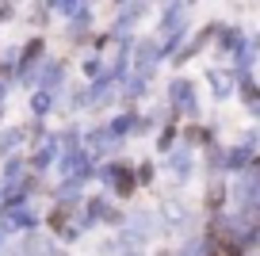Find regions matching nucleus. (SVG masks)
<instances>
[{"label":"nucleus","instance_id":"f257e3e1","mask_svg":"<svg viewBox=\"0 0 260 256\" xmlns=\"http://www.w3.org/2000/svg\"><path fill=\"white\" fill-rule=\"evenodd\" d=\"M207 256H241V248H237L230 237H214V241H211V252H207Z\"/></svg>","mask_w":260,"mask_h":256}]
</instances>
